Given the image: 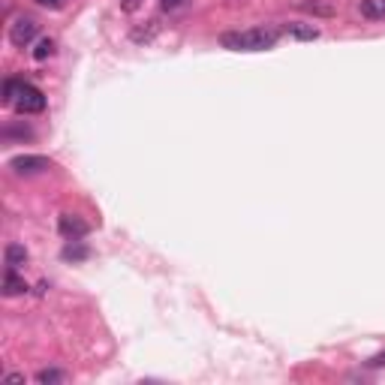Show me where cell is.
<instances>
[{"label": "cell", "instance_id": "1", "mask_svg": "<svg viewBox=\"0 0 385 385\" xmlns=\"http://www.w3.org/2000/svg\"><path fill=\"white\" fill-rule=\"evenodd\" d=\"M280 40L277 28H250V30H229L220 36V45L229 52H268Z\"/></svg>", "mask_w": 385, "mask_h": 385}, {"label": "cell", "instance_id": "7", "mask_svg": "<svg viewBox=\"0 0 385 385\" xmlns=\"http://www.w3.org/2000/svg\"><path fill=\"white\" fill-rule=\"evenodd\" d=\"M283 33H289L292 40H319V28H313V24H301V21L283 24Z\"/></svg>", "mask_w": 385, "mask_h": 385}, {"label": "cell", "instance_id": "15", "mask_svg": "<svg viewBox=\"0 0 385 385\" xmlns=\"http://www.w3.org/2000/svg\"><path fill=\"white\" fill-rule=\"evenodd\" d=\"M301 9L313 12V16H334V9H331V6H319V4H301Z\"/></svg>", "mask_w": 385, "mask_h": 385}, {"label": "cell", "instance_id": "9", "mask_svg": "<svg viewBox=\"0 0 385 385\" xmlns=\"http://www.w3.org/2000/svg\"><path fill=\"white\" fill-rule=\"evenodd\" d=\"M361 16L370 21H382L385 18V0H361Z\"/></svg>", "mask_w": 385, "mask_h": 385}, {"label": "cell", "instance_id": "14", "mask_svg": "<svg viewBox=\"0 0 385 385\" xmlns=\"http://www.w3.org/2000/svg\"><path fill=\"white\" fill-rule=\"evenodd\" d=\"M4 139H6V142H9V139H33V130H30V127H18V130L6 127V130H4Z\"/></svg>", "mask_w": 385, "mask_h": 385}, {"label": "cell", "instance_id": "2", "mask_svg": "<svg viewBox=\"0 0 385 385\" xmlns=\"http://www.w3.org/2000/svg\"><path fill=\"white\" fill-rule=\"evenodd\" d=\"M12 108H16L18 115H42L45 112V93L36 88V84L24 81L18 96H16V103H12Z\"/></svg>", "mask_w": 385, "mask_h": 385}, {"label": "cell", "instance_id": "11", "mask_svg": "<svg viewBox=\"0 0 385 385\" xmlns=\"http://www.w3.org/2000/svg\"><path fill=\"white\" fill-rule=\"evenodd\" d=\"M21 79H6L4 81V103L6 105H12V103H16V96H18V91H21Z\"/></svg>", "mask_w": 385, "mask_h": 385}, {"label": "cell", "instance_id": "17", "mask_svg": "<svg viewBox=\"0 0 385 385\" xmlns=\"http://www.w3.org/2000/svg\"><path fill=\"white\" fill-rule=\"evenodd\" d=\"M36 4L45 6V9H60V6L67 4V0H36Z\"/></svg>", "mask_w": 385, "mask_h": 385}, {"label": "cell", "instance_id": "8", "mask_svg": "<svg viewBox=\"0 0 385 385\" xmlns=\"http://www.w3.org/2000/svg\"><path fill=\"white\" fill-rule=\"evenodd\" d=\"M4 262H6V268H21L24 262H28V250H24V244H6L4 250Z\"/></svg>", "mask_w": 385, "mask_h": 385}, {"label": "cell", "instance_id": "19", "mask_svg": "<svg viewBox=\"0 0 385 385\" xmlns=\"http://www.w3.org/2000/svg\"><path fill=\"white\" fill-rule=\"evenodd\" d=\"M6 382H24V373H6Z\"/></svg>", "mask_w": 385, "mask_h": 385}, {"label": "cell", "instance_id": "12", "mask_svg": "<svg viewBox=\"0 0 385 385\" xmlns=\"http://www.w3.org/2000/svg\"><path fill=\"white\" fill-rule=\"evenodd\" d=\"M54 54V40H40L36 42V48H33V60H45V57H52Z\"/></svg>", "mask_w": 385, "mask_h": 385}, {"label": "cell", "instance_id": "5", "mask_svg": "<svg viewBox=\"0 0 385 385\" xmlns=\"http://www.w3.org/2000/svg\"><path fill=\"white\" fill-rule=\"evenodd\" d=\"M57 229H60V235H64L67 241H81L84 235H88V223H84L81 217H76V214H60Z\"/></svg>", "mask_w": 385, "mask_h": 385}, {"label": "cell", "instance_id": "13", "mask_svg": "<svg viewBox=\"0 0 385 385\" xmlns=\"http://www.w3.org/2000/svg\"><path fill=\"white\" fill-rule=\"evenodd\" d=\"M64 259H72V262H79V259H88V247H81L79 241H72V244L64 250Z\"/></svg>", "mask_w": 385, "mask_h": 385}, {"label": "cell", "instance_id": "4", "mask_svg": "<svg viewBox=\"0 0 385 385\" xmlns=\"http://www.w3.org/2000/svg\"><path fill=\"white\" fill-rule=\"evenodd\" d=\"M9 168L16 175H40V172H48V168H52V160H48V156H40V154H18L9 160Z\"/></svg>", "mask_w": 385, "mask_h": 385}, {"label": "cell", "instance_id": "10", "mask_svg": "<svg viewBox=\"0 0 385 385\" xmlns=\"http://www.w3.org/2000/svg\"><path fill=\"white\" fill-rule=\"evenodd\" d=\"M36 382L40 385H57V382H67V373L57 370V367H42L36 373Z\"/></svg>", "mask_w": 385, "mask_h": 385}, {"label": "cell", "instance_id": "6", "mask_svg": "<svg viewBox=\"0 0 385 385\" xmlns=\"http://www.w3.org/2000/svg\"><path fill=\"white\" fill-rule=\"evenodd\" d=\"M28 292V283H24V277H18L16 268H6L4 274V295L12 298V295H24Z\"/></svg>", "mask_w": 385, "mask_h": 385}, {"label": "cell", "instance_id": "3", "mask_svg": "<svg viewBox=\"0 0 385 385\" xmlns=\"http://www.w3.org/2000/svg\"><path fill=\"white\" fill-rule=\"evenodd\" d=\"M36 30H40V24H36L30 16H18L9 24V42L16 48H28L36 40Z\"/></svg>", "mask_w": 385, "mask_h": 385}, {"label": "cell", "instance_id": "18", "mask_svg": "<svg viewBox=\"0 0 385 385\" xmlns=\"http://www.w3.org/2000/svg\"><path fill=\"white\" fill-rule=\"evenodd\" d=\"M367 367H385V352H379V355H373V358L367 361Z\"/></svg>", "mask_w": 385, "mask_h": 385}, {"label": "cell", "instance_id": "16", "mask_svg": "<svg viewBox=\"0 0 385 385\" xmlns=\"http://www.w3.org/2000/svg\"><path fill=\"white\" fill-rule=\"evenodd\" d=\"M184 4H187V0H160V6L168 9V12H172V9H180Z\"/></svg>", "mask_w": 385, "mask_h": 385}]
</instances>
